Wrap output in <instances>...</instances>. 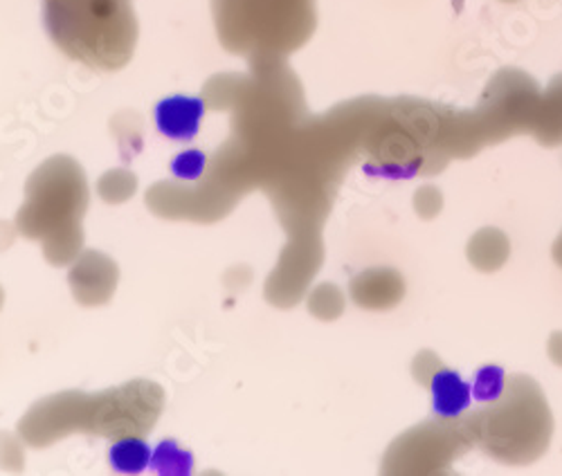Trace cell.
<instances>
[{"label":"cell","instance_id":"obj_3","mask_svg":"<svg viewBox=\"0 0 562 476\" xmlns=\"http://www.w3.org/2000/svg\"><path fill=\"white\" fill-rule=\"evenodd\" d=\"M473 387V398L482 403H493L504 392V371L499 366H484L477 371Z\"/></svg>","mask_w":562,"mask_h":476},{"label":"cell","instance_id":"obj_2","mask_svg":"<svg viewBox=\"0 0 562 476\" xmlns=\"http://www.w3.org/2000/svg\"><path fill=\"white\" fill-rule=\"evenodd\" d=\"M473 403V387L457 371H439L432 377V405L439 416L457 418Z\"/></svg>","mask_w":562,"mask_h":476},{"label":"cell","instance_id":"obj_1","mask_svg":"<svg viewBox=\"0 0 562 476\" xmlns=\"http://www.w3.org/2000/svg\"><path fill=\"white\" fill-rule=\"evenodd\" d=\"M45 23L68 57L102 70L122 68L137 38L131 0H48Z\"/></svg>","mask_w":562,"mask_h":476}]
</instances>
